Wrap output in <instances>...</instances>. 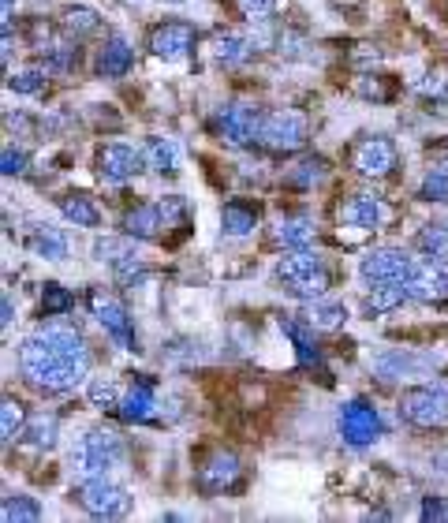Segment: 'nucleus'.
<instances>
[{
  "label": "nucleus",
  "instance_id": "nucleus-1",
  "mask_svg": "<svg viewBox=\"0 0 448 523\" xmlns=\"http://www.w3.org/2000/svg\"><path fill=\"white\" fill-rule=\"evenodd\" d=\"M86 340L68 326H42L19 344V370L42 393H68L86 378Z\"/></svg>",
  "mask_w": 448,
  "mask_h": 523
},
{
  "label": "nucleus",
  "instance_id": "nucleus-2",
  "mask_svg": "<svg viewBox=\"0 0 448 523\" xmlns=\"http://www.w3.org/2000/svg\"><path fill=\"white\" fill-rule=\"evenodd\" d=\"M277 277L295 299H318L325 296V288H329V269H325V262L314 255L310 247L288 251V255L280 258Z\"/></svg>",
  "mask_w": 448,
  "mask_h": 523
},
{
  "label": "nucleus",
  "instance_id": "nucleus-3",
  "mask_svg": "<svg viewBox=\"0 0 448 523\" xmlns=\"http://www.w3.org/2000/svg\"><path fill=\"white\" fill-rule=\"evenodd\" d=\"M400 419L415 430H448V385H415L400 396Z\"/></svg>",
  "mask_w": 448,
  "mask_h": 523
},
{
  "label": "nucleus",
  "instance_id": "nucleus-4",
  "mask_svg": "<svg viewBox=\"0 0 448 523\" xmlns=\"http://www.w3.org/2000/svg\"><path fill=\"white\" fill-rule=\"evenodd\" d=\"M124 460V441L116 430H90L79 445H75V453H71V464L75 471L83 475V479H94V475H109L112 467Z\"/></svg>",
  "mask_w": 448,
  "mask_h": 523
},
{
  "label": "nucleus",
  "instance_id": "nucleus-5",
  "mask_svg": "<svg viewBox=\"0 0 448 523\" xmlns=\"http://www.w3.org/2000/svg\"><path fill=\"white\" fill-rule=\"evenodd\" d=\"M307 116L295 113V109H273V113H262V124H258V146H266L273 154H295L307 146Z\"/></svg>",
  "mask_w": 448,
  "mask_h": 523
},
{
  "label": "nucleus",
  "instance_id": "nucleus-6",
  "mask_svg": "<svg viewBox=\"0 0 448 523\" xmlns=\"http://www.w3.org/2000/svg\"><path fill=\"white\" fill-rule=\"evenodd\" d=\"M419 266V258H411V251L404 247H374V251H366L363 262H359V277H363L370 288L374 284H407L411 281V273Z\"/></svg>",
  "mask_w": 448,
  "mask_h": 523
},
{
  "label": "nucleus",
  "instance_id": "nucleus-7",
  "mask_svg": "<svg viewBox=\"0 0 448 523\" xmlns=\"http://www.w3.org/2000/svg\"><path fill=\"white\" fill-rule=\"evenodd\" d=\"M336 426H340V438L348 441L351 449H366L385 434V423H381V411L366 400H348L336 411Z\"/></svg>",
  "mask_w": 448,
  "mask_h": 523
},
{
  "label": "nucleus",
  "instance_id": "nucleus-8",
  "mask_svg": "<svg viewBox=\"0 0 448 523\" xmlns=\"http://www.w3.org/2000/svg\"><path fill=\"white\" fill-rule=\"evenodd\" d=\"M348 161L351 169L359 172V176H366V180H385V176L396 172L400 154H396V142L389 135H363V139L351 146Z\"/></svg>",
  "mask_w": 448,
  "mask_h": 523
},
{
  "label": "nucleus",
  "instance_id": "nucleus-9",
  "mask_svg": "<svg viewBox=\"0 0 448 523\" xmlns=\"http://www.w3.org/2000/svg\"><path fill=\"white\" fill-rule=\"evenodd\" d=\"M75 501H79L94 520H116V516H124L127 505H131L124 486H116V482L105 479V475L86 479L83 486L75 490Z\"/></svg>",
  "mask_w": 448,
  "mask_h": 523
},
{
  "label": "nucleus",
  "instance_id": "nucleus-10",
  "mask_svg": "<svg viewBox=\"0 0 448 523\" xmlns=\"http://www.w3.org/2000/svg\"><path fill=\"white\" fill-rule=\"evenodd\" d=\"M90 311H94V318L101 322V329L116 340V348L135 352V344H139V340H135V322H131V314L124 311L120 299H112L109 292L94 288V292H90Z\"/></svg>",
  "mask_w": 448,
  "mask_h": 523
},
{
  "label": "nucleus",
  "instance_id": "nucleus-11",
  "mask_svg": "<svg viewBox=\"0 0 448 523\" xmlns=\"http://www.w3.org/2000/svg\"><path fill=\"white\" fill-rule=\"evenodd\" d=\"M198 486L206 494H232L243 486V460L228 449H213L202 464H198Z\"/></svg>",
  "mask_w": 448,
  "mask_h": 523
},
{
  "label": "nucleus",
  "instance_id": "nucleus-12",
  "mask_svg": "<svg viewBox=\"0 0 448 523\" xmlns=\"http://www.w3.org/2000/svg\"><path fill=\"white\" fill-rule=\"evenodd\" d=\"M94 169H98L105 184H127V180H135L146 169V157H142V150L127 146V142H109L94 157Z\"/></svg>",
  "mask_w": 448,
  "mask_h": 523
},
{
  "label": "nucleus",
  "instance_id": "nucleus-13",
  "mask_svg": "<svg viewBox=\"0 0 448 523\" xmlns=\"http://www.w3.org/2000/svg\"><path fill=\"white\" fill-rule=\"evenodd\" d=\"M258 124H262V113H258L254 105H243V101L224 105V109H217V116H213V131H217L228 146H247V142H254L258 139Z\"/></svg>",
  "mask_w": 448,
  "mask_h": 523
},
{
  "label": "nucleus",
  "instance_id": "nucleus-14",
  "mask_svg": "<svg viewBox=\"0 0 448 523\" xmlns=\"http://www.w3.org/2000/svg\"><path fill=\"white\" fill-rule=\"evenodd\" d=\"M407 292L415 303H434V307L448 303V262H441V258L419 262L411 281H407Z\"/></svg>",
  "mask_w": 448,
  "mask_h": 523
},
{
  "label": "nucleus",
  "instance_id": "nucleus-15",
  "mask_svg": "<svg viewBox=\"0 0 448 523\" xmlns=\"http://www.w3.org/2000/svg\"><path fill=\"white\" fill-rule=\"evenodd\" d=\"M340 221L348 228H359V232H378L392 221V210L389 202L378 195H351L340 206Z\"/></svg>",
  "mask_w": 448,
  "mask_h": 523
},
{
  "label": "nucleus",
  "instance_id": "nucleus-16",
  "mask_svg": "<svg viewBox=\"0 0 448 523\" xmlns=\"http://www.w3.org/2000/svg\"><path fill=\"white\" fill-rule=\"evenodd\" d=\"M195 27L183 23V19H168L161 27L150 30V53L161 60H180L195 49Z\"/></svg>",
  "mask_w": 448,
  "mask_h": 523
},
{
  "label": "nucleus",
  "instance_id": "nucleus-17",
  "mask_svg": "<svg viewBox=\"0 0 448 523\" xmlns=\"http://www.w3.org/2000/svg\"><path fill=\"white\" fill-rule=\"evenodd\" d=\"M131 64H135V53H131L127 38H120V34H112L109 42L98 49V60H94L101 79H120V75L131 71Z\"/></svg>",
  "mask_w": 448,
  "mask_h": 523
},
{
  "label": "nucleus",
  "instance_id": "nucleus-18",
  "mask_svg": "<svg viewBox=\"0 0 448 523\" xmlns=\"http://www.w3.org/2000/svg\"><path fill=\"white\" fill-rule=\"evenodd\" d=\"M161 228H165V217H161L157 202H142L124 213V236H131V240H154V236H161Z\"/></svg>",
  "mask_w": 448,
  "mask_h": 523
},
{
  "label": "nucleus",
  "instance_id": "nucleus-19",
  "mask_svg": "<svg viewBox=\"0 0 448 523\" xmlns=\"http://www.w3.org/2000/svg\"><path fill=\"white\" fill-rule=\"evenodd\" d=\"M254 57V42L247 34H236V30H224L213 38V60L221 64V68H239V64H247Z\"/></svg>",
  "mask_w": 448,
  "mask_h": 523
},
{
  "label": "nucleus",
  "instance_id": "nucleus-20",
  "mask_svg": "<svg viewBox=\"0 0 448 523\" xmlns=\"http://www.w3.org/2000/svg\"><path fill=\"white\" fill-rule=\"evenodd\" d=\"M154 408H157V396L150 382H135L124 393V400H120V415H124L127 423H150V419H154Z\"/></svg>",
  "mask_w": 448,
  "mask_h": 523
},
{
  "label": "nucleus",
  "instance_id": "nucleus-21",
  "mask_svg": "<svg viewBox=\"0 0 448 523\" xmlns=\"http://www.w3.org/2000/svg\"><path fill=\"white\" fill-rule=\"evenodd\" d=\"M221 228L228 236H251L258 228V206L243 202V198H232L221 210Z\"/></svg>",
  "mask_w": 448,
  "mask_h": 523
},
{
  "label": "nucleus",
  "instance_id": "nucleus-22",
  "mask_svg": "<svg viewBox=\"0 0 448 523\" xmlns=\"http://www.w3.org/2000/svg\"><path fill=\"white\" fill-rule=\"evenodd\" d=\"M27 247L38 258H49V262H64V258H68V236H64L60 228H53V225L34 228V232H30V240H27Z\"/></svg>",
  "mask_w": 448,
  "mask_h": 523
},
{
  "label": "nucleus",
  "instance_id": "nucleus-23",
  "mask_svg": "<svg viewBox=\"0 0 448 523\" xmlns=\"http://www.w3.org/2000/svg\"><path fill=\"white\" fill-rule=\"evenodd\" d=\"M142 157H146V169L157 172V176H172L180 169V150L172 139H146Z\"/></svg>",
  "mask_w": 448,
  "mask_h": 523
},
{
  "label": "nucleus",
  "instance_id": "nucleus-24",
  "mask_svg": "<svg viewBox=\"0 0 448 523\" xmlns=\"http://www.w3.org/2000/svg\"><path fill=\"white\" fill-rule=\"evenodd\" d=\"M277 243L284 251H303L314 243V221L310 217H284L277 225Z\"/></svg>",
  "mask_w": 448,
  "mask_h": 523
},
{
  "label": "nucleus",
  "instance_id": "nucleus-25",
  "mask_svg": "<svg viewBox=\"0 0 448 523\" xmlns=\"http://www.w3.org/2000/svg\"><path fill=\"white\" fill-rule=\"evenodd\" d=\"M23 438H27L30 449H38V453H49L56 445V438H60V419L56 415H34L27 423V430H23Z\"/></svg>",
  "mask_w": 448,
  "mask_h": 523
},
{
  "label": "nucleus",
  "instance_id": "nucleus-26",
  "mask_svg": "<svg viewBox=\"0 0 448 523\" xmlns=\"http://www.w3.org/2000/svg\"><path fill=\"white\" fill-rule=\"evenodd\" d=\"M407 299H411V292H407V284H374V292H370V299H366V311L370 314H392L400 311Z\"/></svg>",
  "mask_w": 448,
  "mask_h": 523
},
{
  "label": "nucleus",
  "instance_id": "nucleus-27",
  "mask_svg": "<svg viewBox=\"0 0 448 523\" xmlns=\"http://www.w3.org/2000/svg\"><path fill=\"white\" fill-rule=\"evenodd\" d=\"M310 322H284V333L295 340V352H299V367H307V370H314V367H322V352H318V344H314V337H310Z\"/></svg>",
  "mask_w": 448,
  "mask_h": 523
},
{
  "label": "nucleus",
  "instance_id": "nucleus-28",
  "mask_svg": "<svg viewBox=\"0 0 448 523\" xmlns=\"http://www.w3.org/2000/svg\"><path fill=\"white\" fill-rule=\"evenodd\" d=\"M60 213H64L75 228H98L101 225V210L94 206V198H86V195H68L64 202H60Z\"/></svg>",
  "mask_w": 448,
  "mask_h": 523
},
{
  "label": "nucleus",
  "instance_id": "nucleus-29",
  "mask_svg": "<svg viewBox=\"0 0 448 523\" xmlns=\"http://www.w3.org/2000/svg\"><path fill=\"white\" fill-rule=\"evenodd\" d=\"M0 520L4 523H38L42 520V505L27 494H8L0 505Z\"/></svg>",
  "mask_w": 448,
  "mask_h": 523
},
{
  "label": "nucleus",
  "instance_id": "nucleus-30",
  "mask_svg": "<svg viewBox=\"0 0 448 523\" xmlns=\"http://www.w3.org/2000/svg\"><path fill=\"white\" fill-rule=\"evenodd\" d=\"M27 408L15 400V396H4V408H0V438L4 441H15L23 438V430H27Z\"/></svg>",
  "mask_w": 448,
  "mask_h": 523
},
{
  "label": "nucleus",
  "instance_id": "nucleus-31",
  "mask_svg": "<svg viewBox=\"0 0 448 523\" xmlns=\"http://www.w3.org/2000/svg\"><path fill=\"white\" fill-rule=\"evenodd\" d=\"M415 247H419L426 258H441V262H448V225L445 221L422 228L419 236H415Z\"/></svg>",
  "mask_w": 448,
  "mask_h": 523
},
{
  "label": "nucleus",
  "instance_id": "nucleus-32",
  "mask_svg": "<svg viewBox=\"0 0 448 523\" xmlns=\"http://www.w3.org/2000/svg\"><path fill=\"white\" fill-rule=\"evenodd\" d=\"M303 318H307L314 329H336L344 318H348V311H344V303H325V299L318 296V299H310V307Z\"/></svg>",
  "mask_w": 448,
  "mask_h": 523
},
{
  "label": "nucleus",
  "instance_id": "nucleus-33",
  "mask_svg": "<svg viewBox=\"0 0 448 523\" xmlns=\"http://www.w3.org/2000/svg\"><path fill=\"white\" fill-rule=\"evenodd\" d=\"M60 27L68 30L71 38H90V34L101 30V15L94 8H68L64 19H60Z\"/></svg>",
  "mask_w": 448,
  "mask_h": 523
},
{
  "label": "nucleus",
  "instance_id": "nucleus-34",
  "mask_svg": "<svg viewBox=\"0 0 448 523\" xmlns=\"http://www.w3.org/2000/svg\"><path fill=\"white\" fill-rule=\"evenodd\" d=\"M325 172H329V165H325L322 157H303L299 165H292V169H288V184L299 187V191H307V187L322 184Z\"/></svg>",
  "mask_w": 448,
  "mask_h": 523
},
{
  "label": "nucleus",
  "instance_id": "nucleus-35",
  "mask_svg": "<svg viewBox=\"0 0 448 523\" xmlns=\"http://www.w3.org/2000/svg\"><path fill=\"white\" fill-rule=\"evenodd\" d=\"M71 307H75V296H71L64 284H56V281L45 284V288H42V311H45V318H60V314H68Z\"/></svg>",
  "mask_w": 448,
  "mask_h": 523
},
{
  "label": "nucleus",
  "instance_id": "nucleus-36",
  "mask_svg": "<svg viewBox=\"0 0 448 523\" xmlns=\"http://www.w3.org/2000/svg\"><path fill=\"white\" fill-rule=\"evenodd\" d=\"M419 198L422 202H448V169L434 165V169L426 172L419 184Z\"/></svg>",
  "mask_w": 448,
  "mask_h": 523
},
{
  "label": "nucleus",
  "instance_id": "nucleus-37",
  "mask_svg": "<svg viewBox=\"0 0 448 523\" xmlns=\"http://www.w3.org/2000/svg\"><path fill=\"white\" fill-rule=\"evenodd\" d=\"M45 79H49L45 68H23L15 71V75H8V90H15V94H42Z\"/></svg>",
  "mask_w": 448,
  "mask_h": 523
},
{
  "label": "nucleus",
  "instance_id": "nucleus-38",
  "mask_svg": "<svg viewBox=\"0 0 448 523\" xmlns=\"http://www.w3.org/2000/svg\"><path fill=\"white\" fill-rule=\"evenodd\" d=\"M86 396H90V404L94 408H120V389H116V382L112 378H90V389H86Z\"/></svg>",
  "mask_w": 448,
  "mask_h": 523
},
{
  "label": "nucleus",
  "instance_id": "nucleus-39",
  "mask_svg": "<svg viewBox=\"0 0 448 523\" xmlns=\"http://www.w3.org/2000/svg\"><path fill=\"white\" fill-rule=\"evenodd\" d=\"M94 255L101 258V262H120V258L135 255V243H131V236H124V240H116V236H109V240H98L94 243Z\"/></svg>",
  "mask_w": 448,
  "mask_h": 523
},
{
  "label": "nucleus",
  "instance_id": "nucleus-40",
  "mask_svg": "<svg viewBox=\"0 0 448 523\" xmlns=\"http://www.w3.org/2000/svg\"><path fill=\"white\" fill-rule=\"evenodd\" d=\"M236 8L243 19H251V23H266L269 15L277 12V0H236Z\"/></svg>",
  "mask_w": 448,
  "mask_h": 523
},
{
  "label": "nucleus",
  "instance_id": "nucleus-41",
  "mask_svg": "<svg viewBox=\"0 0 448 523\" xmlns=\"http://www.w3.org/2000/svg\"><path fill=\"white\" fill-rule=\"evenodd\" d=\"M23 169H27V154L15 150V146H4V154H0V172H4V176H19Z\"/></svg>",
  "mask_w": 448,
  "mask_h": 523
},
{
  "label": "nucleus",
  "instance_id": "nucleus-42",
  "mask_svg": "<svg viewBox=\"0 0 448 523\" xmlns=\"http://www.w3.org/2000/svg\"><path fill=\"white\" fill-rule=\"evenodd\" d=\"M161 206V217H165V228H172L176 221H183V213H187V202H183L180 195H168L157 202Z\"/></svg>",
  "mask_w": 448,
  "mask_h": 523
},
{
  "label": "nucleus",
  "instance_id": "nucleus-43",
  "mask_svg": "<svg viewBox=\"0 0 448 523\" xmlns=\"http://www.w3.org/2000/svg\"><path fill=\"white\" fill-rule=\"evenodd\" d=\"M419 94H426V98H430V94H448V79L445 75H426L419 83Z\"/></svg>",
  "mask_w": 448,
  "mask_h": 523
},
{
  "label": "nucleus",
  "instance_id": "nucleus-44",
  "mask_svg": "<svg viewBox=\"0 0 448 523\" xmlns=\"http://www.w3.org/2000/svg\"><path fill=\"white\" fill-rule=\"evenodd\" d=\"M422 520H445V505H441L437 497H426V505H422Z\"/></svg>",
  "mask_w": 448,
  "mask_h": 523
},
{
  "label": "nucleus",
  "instance_id": "nucleus-45",
  "mask_svg": "<svg viewBox=\"0 0 448 523\" xmlns=\"http://www.w3.org/2000/svg\"><path fill=\"white\" fill-rule=\"evenodd\" d=\"M0 311H4V318H0V326L8 329L15 322V307H12V296H4V307H0Z\"/></svg>",
  "mask_w": 448,
  "mask_h": 523
}]
</instances>
